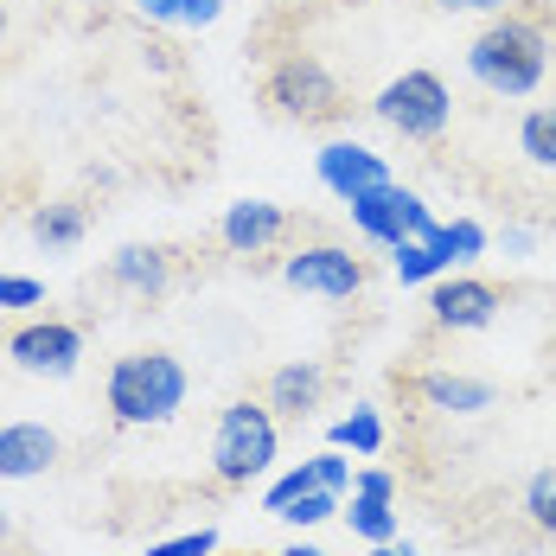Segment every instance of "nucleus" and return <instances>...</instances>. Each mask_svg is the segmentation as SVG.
Instances as JSON below:
<instances>
[{
  "label": "nucleus",
  "mask_w": 556,
  "mask_h": 556,
  "mask_svg": "<svg viewBox=\"0 0 556 556\" xmlns=\"http://www.w3.org/2000/svg\"><path fill=\"white\" fill-rule=\"evenodd\" d=\"M7 538H13V518H7V511H0V551H7Z\"/></svg>",
  "instance_id": "72a5a7b5"
},
{
  "label": "nucleus",
  "mask_w": 556,
  "mask_h": 556,
  "mask_svg": "<svg viewBox=\"0 0 556 556\" xmlns=\"http://www.w3.org/2000/svg\"><path fill=\"white\" fill-rule=\"evenodd\" d=\"M500 307H505V294L480 276H442L429 288V320L442 333H486L500 320Z\"/></svg>",
  "instance_id": "1a4fd4ad"
},
{
  "label": "nucleus",
  "mask_w": 556,
  "mask_h": 556,
  "mask_svg": "<svg viewBox=\"0 0 556 556\" xmlns=\"http://www.w3.org/2000/svg\"><path fill=\"white\" fill-rule=\"evenodd\" d=\"M39 301H46L39 276H13V269H0V307H7V314H20V307H39Z\"/></svg>",
  "instance_id": "cd10ccee"
},
{
  "label": "nucleus",
  "mask_w": 556,
  "mask_h": 556,
  "mask_svg": "<svg viewBox=\"0 0 556 556\" xmlns=\"http://www.w3.org/2000/svg\"><path fill=\"white\" fill-rule=\"evenodd\" d=\"M281 281L314 301H352L365 288V256H352L345 243H301L294 256H281Z\"/></svg>",
  "instance_id": "0eeeda50"
},
{
  "label": "nucleus",
  "mask_w": 556,
  "mask_h": 556,
  "mask_svg": "<svg viewBox=\"0 0 556 556\" xmlns=\"http://www.w3.org/2000/svg\"><path fill=\"white\" fill-rule=\"evenodd\" d=\"M416 396L429 409H442V416H486L500 390L486 384V378H467V371H422L416 378Z\"/></svg>",
  "instance_id": "2eb2a0df"
},
{
  "label": "nucleus",
  "mask_w": 556,
  "mask_h": 556,
  "mask_svg": "<svg viewBox=\"0 0 556 556\" xmlns=\"http://www.w3.org/2000/svg\"><path fill=\"white\" fill-rule=\"evenodd\" d=\"M435 7H442V13H486V20L505 13V0H435Z\"/></svg>",
  "instance_id": "7c9ffc66"
},
{
  "label": "nucleus",
  "mask_w": 556,
  "mask_h": 556,
  "mask_svg": "<svg viewBox=\"0 0 556 556\" xmlns=\"http://www.w3.org/2000/svg\"><path fill=\"white\" fill-rule=\"evenodd\" d=\"M435 250L447 256V269H467V263H480V256L493 250V230L480 218H454V224L435 230Z\"/></svg>",
  "instance_id": "4be33fe9"
},
{
  "label": "nucleus",
  "mask_w": 556,
  "mask_h": 556,
  "mask_svg": "<svg viewBox=\"0 0 556 556\" xmlns=\"http://www.w3.org/2000/svg\"><path fill=\"white\" fill-rule=\"evenodd\" d=\"M7 358L26 378H71L84 365V327L77 320H26L7 339Z\"/></svg>",
  "instance_id": "6e6552de"
},
{
  "label": "nucleus",
  "mask_w": 556,
  "mask_h": 556,
  "mask_svg": "<svg viewBox=\"0 0 556 556\" xmlns=\"http://www.w3.org/2000/svg\"><path fill=\"white\" fill-rule=\"evenodd\" d=\"M518 154L531 167L556 173V103H531V110L518 115Z\"/></svg>",
  "instance_id": "aec40b11"
},
{
  "label": "nucleus",
  "mask_w": 556,
  "mask_h": 556,
  "mask_svg": "<svg viewBox=\"0 0 556 556\" xmlns=\"http://www.w3.org/2000/svg\"><path fill=\"white\" fill-rule=\"evenodd\" d=\"M148 556H218V531H212V525H199V531L161 538V544H148Z\"/></svg>",
  "instance_id": "bb28decb"
},
{
  "label": "nucleus",
  "mask_w": 556,
  "mask_h": 556,
  "mask_svg": "<svg viewBox=\"0 0 556 556\" xmlns=\"http://www.w3.org/2000/svg\"><path fill=\"white\" fill-rule=\"evenodd\" d=\"M276 454H281V416L269 403H250V396L224 403L218 429H212V473H218L224 486L263 480L276 467Z\"/></svg>",
  "instance_id": "7ed1b4c3"
},
{
  "label": "nucleus",
  "mask_w": 556,
  "mask_h": 556,
  "mask_svg": "<svg viewBox=\"0 0 556 556\" xmlns=\"http://www.w3.org/2000/svg\"><path fill=\"white\" fill-rule=\"evenodd\" d=\"M269 110L288 115V122H333L339 110H345V90H339V77L320 64V58L294 52L281 58L276 71H269Z\"/></svg>",
  "instance_id": "423d86ee"
},
{
  "label": "nucleus",
  "mask_w": 556,
  "mask_h": 556,
  "mask_svg": "<svg viewBox=\"0 0 556 556\" xmlns=\"http://www.w3.org/2000/svg\"><path fill=\"white\" fill-rule=\"evenodd\" d=\"M390 269H396L403 288H435V281L447 276V256L435 250V243L409 237V243H396V250H390Z\"/></svg>",
  "instance_id": "412c9836"
},
{
  "label": "nucleus",
  "mask_w": 556,
  "mask_h": 556,
  "mask_svg": "<svg viewBox=\"0 0 556 556\" xmlns=\"http://www.w3.org/2000/svg\"><path fill=\"white\" fill-rule=\"evenodd\" d=\"M339 518L352 525V538H358V544H390V538H396V500L345 493V511H339Z\"/></svg>",
  "instance_id": "6ab92c4d"
},
{
  "label": "nucleus",
  "mask_w": 556,
  "mask_h": 556,
  "mask_svg": "<svg viewBox=\"0 0 556 556\" xmlns=\"http://www.w3.org/2000/svg\"><path fill=\"white\" fill-rule=\"evenodd\" d=\"M371 556H422V551H416V544H396V538H390V544H371Z\"/></svg>",
  "instance_id": "2f4dec72"
},
{
  "label": "nucleus",
  "mask_w": 556,
  "mask_h": 556,
  "mask_svg": "<svg viewBox=\"0 0 556 556\" xmlns=\"http://www.w3.org/2000/svg\"><path fill=\"white\" fill-rule=\"evenodd\" d=\"M307 460H314V480H320V486H327V493H352V473H358V467H352V454H345V447H320V454H307Z\"/></svg>",
  "instance_id": "a878e982"
},
{
  "label": "nucleus",
  "mask_w": 556,
  "mask_h": 556,
  "mask_svg": "<svg viewBox=\"0 0 556 556\" xmlns=\"http://www.w3.org/2000/svg\"><path fill=\"white\" fill-rule=\"evenodd\" d=\"M320 396H327V371L314 365V358H288L269 371V390H263V403L276 409L281 422H307L314 409H320Z\"/></svg>",
  "instance_id": "ddd939ff"
},
{
  "label": "nucleus",
  "mask_w": 556,
  "mask_h": 556,
  "mask_svg": "<svg viewBox=\"0 0 556 556\" xmlns=\"http://www.w3.org/2000/svg\"><path fill=\"white\" fill-rule=\"evenodd\" d=\"M135 13H141L148 26H173V33H205V26H218L224 0H135Z\"/></svg>",
  "instance_id": "a211bd4d"
},
{
  "label": "nucleus",
  "mask_w": 556,
  "mask_h": 556,
  "mask_svg": "<svg viewBox=\"0 0 556 556\" xmlns=\"http://www.w3.org/2000/svg\"><path fill=\"white\" fill-rule=\"evenodd\" d=\"M314 179L333 192L339 205H352V199H365V192L390 186V167H384V154L365 148V141H327V148L314 154Z\"/></svg>",
  "instance_id": "9d476101"
},
{
  "label": "nucleus",
  "mask_w": 556,
  "mask_h": 556,
  "mask_svg": "<svg viewBox=\"0 0 556 556\" xmlns=\"http://www.w3.org/2000/svg\"><path fill=\"white\" fill-rule=\"evenodd\" d=\"M110 281L122 294H135V301H161L173 281V256L161 243H128V250L110 256Z\"/></svg>",
  "instance_id": "4468645a"
},
{
  "label": "nucleus",
  "mask_w": 556,
  "mask_h": 556,
  "mask_svg": "<svg viewBox=\"0 0 556 556\" xmlns=\"http://www.w3.org/2000/svg\"><path fill=\"white\" fill-rule=\"evenodd\" d=\"M345 511V493H327V486H314V493H301L294 505H281V525H294V531H314V525H327Z\"/></svg>",
  "instance_id": "5701e85b"
},
{
  "label": "nucleus",
  "mask_w": 556,
  "mask_h": 556,
  "mask_svg": "<svg viewBox=\"0 0 556 556\" xmlns=\"http://www.w3.org/2000/svg\"><path fill=\"white\" fill-rule=\"evenodd\" d=\"M327 442L345 447L352 460H371V454H384V416L371 403H352V416H339L333 429H327Z\"/></svg>",
  "instance_id": "f3484780"
},
{
  "label": "nucleus",
  "mask_w": 556,
  "mask_h": 556,
  "mask_svg": "<svg viewBox=\"0 0 556 556\" xmlns=\"http://www.w3.org/2000/svg\"><path fill=\"white\" fill-rule=\"evenodd\" d=\"M218 237L230 256H263V250H276L288 237V212L276 199H237V205H224Z\"/></svg>",
  "instance_id": "9b49d317"
},
{
  "label": "nucleus",
  "mask_w": 556,
  "mask_h": 556,
  "mask_svg": "<svg viewBox=\"0 0 556 556\" xmlns=\"http://www.w3.org/2000/svg\"><path fill=\"white\" fill-rule=\"evenodd\" d=\"M281 556H333V551H320V544H307V538H294V544H288Z\"/></svg>",
  "instance_id": "473e14b6"
},
{
  "label": "nucleus",
  "mask_w": 556,
  "mask_h": 556,
  "mask_svg": "<svg viewBox=\"0 0 556 556\" xmlns=\"http://www.w3.org/2000/svg\"><path fill=\"white\" fill-rule=\"evenodd\" d=\"M58 429L46 422H0V480H46L58 467Z\"/></svg>",
  "instance_id": "f8f14e48"
},
{
  "label": "nucleus",
  "mask_w": 556,
  "mask_h": 556,
  "mask_svg": "<svg viewBox=\"0 0 556 556\" xmlns=\"http://www.w3.org/2000/svg\"><path fill=\"white\" fill-rule=\"evenodd\" d=\"M525 518H531L544 538H556V467H538V473L525 480Z\"/></svg>",
  "instance_id": "b1692460"
},
{
  "label": "nucleus",
  "mask_w": 556,
  "mask_h": 556,
  "mask_svg": "<svg viewBox=\"0 0 556 556\" xmlns=\"http://www.w3.org/2000/svg\"><path fill=\"white\" fill-rule=\"evenodd\" d=\"M192 396V371L173 352H122L103 378V403L122 429H167Z\"/></svg>",
  "instance_id": "f03ea898"
},
{
  "label": "nucleus",
  "mask_w": 556,
  "mask_h": 556,
  "mask_svg": "<svg viewBox=\"0 0 556 556\" xmlns=\"http://www.w3.org/2000/svg\"><path fill=\"white\" fill-rule=\"evenodd\" d=\"M320 480H314V460H301V467H288V473H276L269 480V493H263V511L269 518H281V505H294L301 493H314Z\"/></svg>",
  "instance_id": "393cba45"
},
{
  "label": "nucleus",
  "mask_w": 556,
  "mask_h": 556,
  "mask_svg": "<svg viewBox=\"0 0 556 556\" xmlns=\"http://www.w3.org/2000/svg\"><path fill=\"white\" fill-rule=\"evenodd\" d=\"M345 212H352V224H358V237L378 243V250H396V243H409V237L435 243V230H442V218L429 212V199L409 192V186H396V179L378 186V192H365V199H352Z\"/></svg>",
  "instance_id": "39448f33"
},
{
  "label": "nucleus",
  "mask_w": 556,
  "mask_h": 556,
  "mask_svg": "<svg viewBox=\"0 0 556 556\" xmlns=\"http://www.w3.org/2000/svg\"><path fill=\"white\" fill-rule=\"evenodd\" d=\"M26 230H33V243H39L46 256H71V250L84 243V230H90V212L71 205V199H58V205H39Z\"/></svg>",
  "instance_id": "dca6fc26"
},
{
  "label": "nucleus",
  "mask_w": 556,
  "mask_h": 556,
  "mask_svg": "<svg viewBox=\"0 0 556 556\" xmlns=\"http://www.w3.org/2000/svg\"><path fill=\"white\" fill-rule=\"evenodd\" d=\"M0 33H7V7H0Z\"/></svg>",
  "instance_id": "f704fd0d"
},
{
  "label": "nucleus",
  "mask_w": 556,
  "mask_h": 556,
  "mask_svg": "<svg viewBox=\"0 0 556 556\" xmlns=\"http://www.w3.org/2000/svg\"><path fill=\"white\" fill-rule=\"evenodd\" d=\"M371 115L384 122L390 135H403V141H442L447 122H454V90L435 71H403V77H390L384 90L371 97Z\"/></svg>",
  "instance_id": "20e7f679"
},
{
  "label": "nucleus",
  "mask_w": 556,
  "mask_h": 556,
  "mask_svg": "<svg viewBox=\"0 0 556 556\" xmlns=\"http://www.w3.org/2000/svg\"><path fill=\"white\" fill-rule=\"evenodd\" d=\"M467 77L505 103L538 97V84L551 77V33L525 13H493L467 46Z\"/></svg>",
  "instance_id": "f257e3e1"
},
{
  "label": "nucleus",
  "mask_w": 556,
  "mask_h": 556,
  "mask_svg": "<svg viewBox=\"0 0 556 556\" xmlns=\"http://www.w3.org/2000/svg\"><path fill=\"white\" fill-rule=\"evenodd\" d=\"M352 493H371V500H396V473H384V467H358V473H352Z\"/></svg>",
  "instance_id": "c85d7f7f"
},
{
  "label": "nucleus",
  "mask_w": 556,
  "mask_h": 556,
  "mask_svg": "<svg viewBox=\"0 0 556 556\" xmlns=\"http://www.w3.org/2000/svg\"><path fill=\"white\" fill-rule=\"evenodd\" d=\"M500 243H505V256H531V250H538V230L511 224V230H500Z\"/></svg>",
  "instance_id": "c756f323"
}]
</instances>
